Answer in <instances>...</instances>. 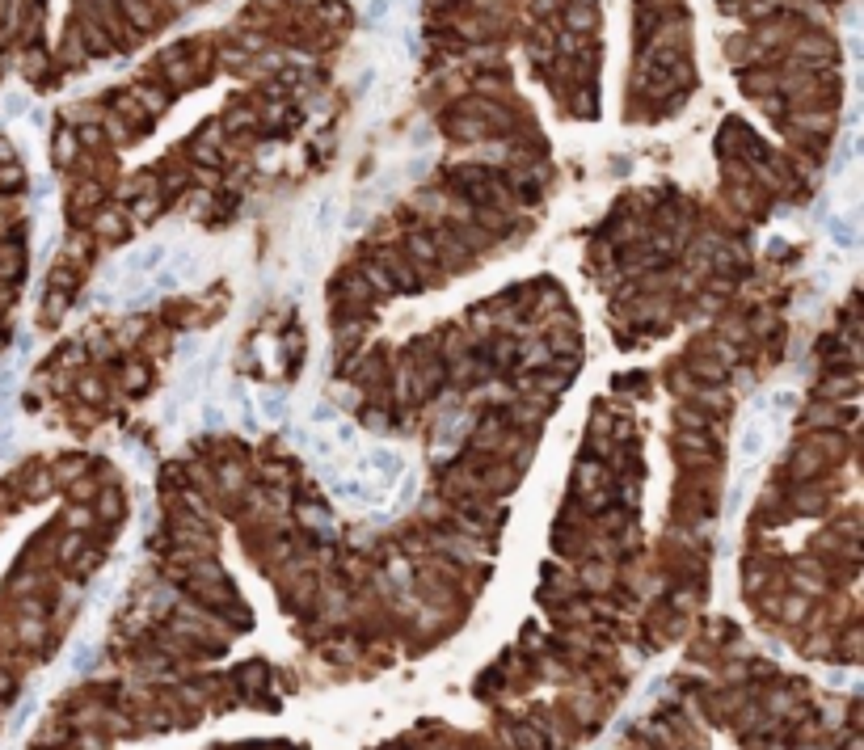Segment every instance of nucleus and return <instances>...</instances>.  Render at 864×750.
Segmentation results:
<instances>
[{"instance_id": "1", "label": "nucleus", "mask_w": 864, "mask_h": 750, "mask_svg": "<svg viewBox=\"0 0 864 750\" xmlns=\"http://www.w3.org/2000/svg\"><path fill=\"white\" fill-rule=\"evenodd\" d=\"M788 401H793L788 392H776V397H759V401L750 405L747 417H742V430H738V460H759V455L772 447L780 426H785Z\"/></svg>"}, {"instance_id": "2", "label": "nucleus", "mask_w": 864, "mask_h": 750, "mask_svg": "<svg viewBox=\"0 0 864 750\" xmlns=\"http://www.w3.org/2000/svg\"><path fill=\"white\" fill-rule=\"evenodd\" d=\"M565 26H569V30H591V26H594V5H586V0H578V5H569Z\"/></svg>"}, {"instance_id": "3", "label": "nucleus", "mask_w": 864, "mask_h": 750, "mask_svg": "<svg viewBox=\"0 0 864 750\" xmlns=\"http://www.w3.org/2000/svg\"><path fill=\"white\" fill-rule=\"evenodd\" d=\"M384 14H388V0H372V5H367V22H380Z\"/></svg>"}]
</instances>
